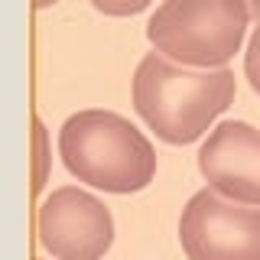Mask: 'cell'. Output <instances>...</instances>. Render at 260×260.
Listing matches in <instances>:
<instances>
[{"instance_id": "1", "label": "cell", "mask_w": 260, "mask_h": 260, "mask_svg": "<svg viewBox=\"0 0 260 260\" xmlns=\"http://www.w3.org/2000/svg\"><path fill=\"white\" fill-rule=\"evenodd\" d=\"M231 69H189L162 52H146L134 72V111L162 143L185 146L205 137L234 104Z\"/></svg>"}, {"instance_id": "2", "label": "cell", "mask_w": 260, "mask_h": 260, "mask_svg": "<svg viewBox=\"0 0 260 260\" xmlns=\"http://www.w3.org/2000/svg\"><path fill=\"white\" fill-rule=\"evenodd\" d=\"M59 156L78 182L101 192H143L156 176V150L114 111H78L59 130Z\"/></svg>"}, {"instance_id": "3", "label": "cell", "mask_w": 260, "mask_h": 260, "mask_svg": "<svg viewBox=\"0 0 260 260\" xmlns=\"http://www.w3.org/2000/svg\"><path fill=\"white\" fill-rule=\"evenodd\" d=\"M247 26L250 10L244 0H162L146 23V39L179 65L228 69Z\"/></svg>"}, {"instance_id": "4", "label": "cell", "mask_w": 260, "mask_h": 260, "mask_svg": "<svg viewBox=\"0 0 260 260\" xmlns=\"http://www.w3.org/2000/svg\"><path fill=\"white\" fill-rule=\"evenodd\" d=\"M179 244L189 260H260V205L195 192L179 218Z\"/></svg>"}, {"instance_id": "5", "label": "cell", "mask_w": 260, "mask_h": 260, "mask_svg": "<svg viewBox=\"0 0 260 260\" xmlns=\"http://www.w3.org/2000/svg\"><path fill=\"white\" fill-rule=\"evenodd\" d=\"M36 231L52 260H101L114 244V218L101 199L65 185L39 205Z\"/></svg>"}, {"instance_id": "6", "label": "cell", "mask_w": 260, "mask_h": 260, "mask_svg": "<svg viewBox=\"0 0 260 260\" xmlns=\"http://www.w3.org/2000/svg\"><path fill=\"white\" fill-rule=\"evenodd\" d=\"M199 173L224 199L260 205V130L244 120L211 127L199 150Z\"/></svg>"}, {"instance_id": "7", "label": "cell", "mask_w": 260, "mask_h": 260, "mask_svg": "<svg viewBox=\"0 0 260 260\" xmlns=\"http://www.w3.org/2000/svg\"><path fill=\"white\" fill-rule=\"evenodd\" d=\"M52 173V146H49V130L39 117H32V195H39Z\"/></svg>"}, {"instance_id": "8", "label": "cell", "mask_w": 260, "mask_h": 260, "mask_svg": "<svg viewBox=\"0 0 260 260\" xmlns=\"http://www.w3.org/2000/svg\"><path fill=\"white\" fill-rule=\"evenodd\" d=\"M244 75H247L250 88L260 94V20L254 23V32L247 39V52H244Z\"/></svg>"}, {"instance_id": "9", "label": "cell", "mask_w": 260, "mask_h": 260, "mask_svg": "<svg viewBox=\"0 0 260 260\" xmlns=\"http://www.w3.org/2000/svg\"><path fill=\"white\" fill-rule=\"evenodd\" d=\"M98 13H108V16H134L146 10L153 0H91Z\"/></svg>"}, {"instance_id": "10", "label": "cell", "mask_w": 260, "mask_h": 260, "mask_svg": "<svg viewBox=\"0 0 260 260\" xmlns=\"http://www.w3.org/2000/svg\"><path fill=\"white\" fill-rule=\"evenodd\" d=\"M244 4H247L250 16H254V20H260V0H244Z\"/></svg>"}, {"instance_id": "11", "label": "cell", "mask_w": 260, "mask_h": 260, "mask_svg": "<svg viewBox=\"0 0 260 260\" xmlns=\"http://www.w3.org/2000/svg\"><path fill=\"white\" fill-rule=\"evenodd\" d=\"M32 4H36L39 10H46V7H55V4H59V0H32Z\"/></svg>"}, {"instance_id": "12", "label": "cell", "mask_w": 260, "mask_h": 260, "mask_svg": "<svg viewBox=\"0 0 260 260\" xmlns=\"http://www.w3.org/2000/svg\"><path fill=\"white\" fill-rule=\"evenodd\" d=\"M36 260H39V257H36Z\"/></svg>"}]
</instances>
